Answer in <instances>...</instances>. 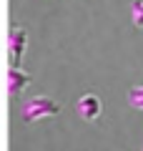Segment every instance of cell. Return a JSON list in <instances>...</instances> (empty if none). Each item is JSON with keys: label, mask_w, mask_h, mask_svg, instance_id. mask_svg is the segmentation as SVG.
Instances as JSON below:
<instances>
[{"label": "cell", "mask_w": 143, "mask_h": 151, "mask_svg": "<svg viewBox=\"0 0 143 151\" xmlns=\"http://www.w3.org/2000/svg\"><path fill=\"white\" fill-rule=\"evenodd\" d=\"M60 113V103L50 96H30L20 103V119L25 124H35L40 119H53Z\"/></svg>", "instance_id": "6da1fadb"}, {"label": "cell", "mask_w": 143, "mask_h": 151, "mask_svg": "<svg viewBox=\"0 0 143 151\" xmlns=\"http://www.w3.org/2000/svg\"><path fill=\"white\" fill-rule=\"evenodd\" d=\"M30 81L33 78H30L28 70H23L20 65H10V68H8V96L18 98L28 86H30Z\"/></svg>", "instance_id": "277c9868"}, {"label": "cell", "mask_w": 143, "mask_h": 151, "mask_svg": "<svg viewBox=\"0 0 143 151\" xmlns=\"http://www.w3.org/2000/svg\"><path fill=\"white\" fill-rule=\"evenodd\" d=\"M128 103H131L133 108H138V111H143V86H133L128 88Z\"/></svg>", "instance_id": "5b68a950"}, {"label": "cell", "mask_w": 143, "mask_h": 151, "mask_svg": "<svg viewBox=\"0 0 143 151\" xmlns=\"http://www.w3.org/2000/svg\"><path fill=\"white\" fill-rule=\"evenodd\" d=\"M25 50H28V30L23 25H10V33H8V60H10V65H20Z\"/></svg>", "instance_id": "7a4b0ae2"}, {"label": "cell", "mask_w": 143, "mask_h": 151, "mask_svg": "<svg viewBox=\"0 0 143 151\" xmlns=\"http://www.w3.org/2000/svg\"><path fill=\"white\" fill-rule=\"evenodd\" d=\"M131 20L136 28H143V0H133L131 3Z\"/></svg>", "instance_id": "8992f818"}, {"label": "cell", "mask_w": 143, "mask_h": 151, "mask_svg": "<svg viewBox=\"0 0 143 151\" xmlns=\"http://www.w3.org/2000/svg\"><path fill=\"white\" fill-rule=\"evenodd\" d=\"M75 113H78L83 121L93 124V121L101 119V113H103V101L95 96V93H85V96H80L78 101H75Z\"/></svg>", "instance_id": "3957f363"}]
</instances>
